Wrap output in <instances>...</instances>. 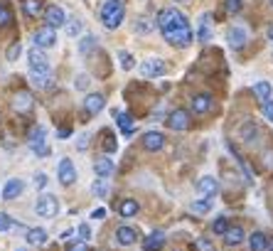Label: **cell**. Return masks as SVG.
I'll list each match as a JSON object with an SVG mask.
<instances>
[{"label": "cell", "mask_w": 273, "mask_h": 251, "mask_svg": "<svg viewBox=\"0 0 273 251\" xmlns=\"http://www.w3.org/2000/svg\"><path fill=\"white\" fill-rule=\"evenodd\" d=\"M194 249H197V251H216L214 244H212L209 239H197V241H194Z\"/></svg>", "instance_id": "obj_42"}, {"label": "cell", "mask_w": 273, "mask_h": 251, "mask_svg": "<svg viewBox=\"0 0 273 251\" xmlns=\"http://www.w3.org/2000/svg\"><path fill=\"white\" fill-rule=\"evenodd\" d=\"M25 239H27L30 246H42V244H47V231L40 227L27 229V237H25Z\"/></svg>", "instance_id": "obj_21"}, {"label": "cell", "mask_w": 273, "mask_h": 251, "mask_svg": "<svg viewBox=\"0 0 273 251\" xmlns=\"http://www.w3.org/2000/svg\"><path fill=\"white\" fill-rule=\"evenodd\" d=\"M241 10V0H227V12L229 15H236Z\"/></svg>", "instance_id": "obj_46"}, {"label": "cell", "mask_w": 273, "mask_h": 251, "mask_svg": "<svg viewBox=\"0 0 273 251\" xmlns=\"http://www.w3.org/2000/svg\"><path fill=\"white\" fill-rule=\"evenodd\" d=\"M64 27H67L69 37H77V34L81 32V23H79V20H67V23H64Z\"/></svg>", "instance_id": "obj_40"}, {"label": "cell", "mask_w": 273, "mask_h": 251, "mask_svg": "<svg viewBox=\"0 0 273 251\" xmlns=\"http://www.w3.org/2000/svg\"><path fill=\"white\" fill-rule=\"evenodd\" d=\"M249 249L251 251H266L268 249V237L263 231H253L249 237Z\"/></svg>", "instance_id": "obj_20"}, {"label": "cell", "mask_w": 273, "mask_h": 251, "mask_svg": "<svg viewBox=\"0 0 273 251\" xmlns=\"http://www.w3.org/2000/svg\"><path fill=\"white\" fill-rule=\"evenodd\" d=\"M27 64H30V71H34V74H49V62L40 47H32L27 52Z\"/></svg>", "instance_id": "obj_3"}, {"label": "cell", "mask_w": 273, "mask_h": 251, "mask_svg": "<svg viewBox=\"0 0 273 251\" xmlns=\"http://www.w3.org/2000/svg\"><path fill=\"white\" fill-rule=\"evenodd\" d=\"M268 251H273V237H268Z\"/></svg>", "instance_id": "obj_55"}, {"label": "cell", "mask_w": 273, "mask_h": 251, "mask_svg": "<svg viewBox=\"0 0 273 251\" xmlns=\"http://www.w3.org/2000/svg\"><path fill=\"white\" fill-rule=\"evenodd\" d=\"M30 79H32V84L37 89H47L52 84V71L49 74H34V71H30Z\"/></svg>", "instance_id": "obj_32"}, {"label": "cell", "mask_w": 273, "mask_h": 251, "mask_svg": "<svg viewBox=\"0 0 273 251\" xmlns=\"http://www.w3.org/2000/svg\"><path fill=\"white\" fill-rule=\"evenodd\" d=\"M241 241H244V229L241 227H229L227 234H224V244H227V246H239Z\"/></svg>", "instance_id": "obj_22"}, {"label": "cell", "mask_w": 273, "mask_h": 251, "mask_svg": "<svg viewBox=\"0 0 273 251\" xmlns=\"http://www.w3.org/2000/svg\"><path fill=\"white\" fill-rule=\"evenodd\" d=\"M227 229H229L227 217H216L214 222H212V231H214L216 237H224V234H227Z\"/></svg>", "instance_id": "obj_35"}, {"label": "cell", "mask_w": 273, "mask_h": 251, "mask_svg": "<svg viewBox=\"0 0 273 251\" xmlns=\"http://www.w3.org/2000/svg\"><path fill=\"white\" fill-rule=\"evenodd\" d=\"M162 146H165V136L158 133V131H148V133L143 136V148L145 150H153V153H155V150H160Z\"/></svg>", "instance_id": "obj_12"}, {"label": "cell", "mask_w": 273, "mask_h": 251, "mask_svg": "<svg viewBox=\"0 0 273 251\" xmlns=\"http://www.w3.org/2000/svg\"><path fill=\"white\" fill-rule=\"evenodd\" d=\"M271 5H273V0H271Z\"/></svg>", "instance_id": "obj_58"}, {"label": "cell", "mask_w": 273, "mask_h": 251, "mask_svg": "<svg viewBox=\"0 0 273 251\" xmlns=\"http://www.w3.org/2000/svg\"><path fill=\"white\" fill-rule=\"evenodd\" d=\"M32 150H34V155H37V158H47V155H49V146H47V140L32 146Z\"/></svg>", "instance_id": "obj_41"}, {"label": "cell", "mask_w": 273, "mask_h": 251, "mask_svg": "<svg viewBox=\"0 0 273 251\" xmlns=\"http://www.w3.org/2000/svg\"><path fill=\"white\" fill-rule=\"evenodd\" d=\"M155 20H150V17H138L136 23H133V32L136 34H148L155 30Z\"/></svg>", "instance_id": "obj_23"}, {"label": "cell", "mask_w": 273, "mask_h": 251, "mask_svg": "<svg viewBox=\"0 0 273 251\" xmlns=\"http://www.w3.org/2000/svg\"><path fill=\"white\" fill-rule=\"evenodd\" d=\"M227 37H229V45L234 47V49H241V47L246 45V40H249V32H246L244 27L236 25V27H231V30H229Z\"/></svg>", "instance_id": "obj_14"}, {"label": "cell", "mask_w": 273, "mask_h": 251, "mask_svg": "<svg viewBox=\"0 0 273 251\" xmlns=\"http://www.w3.org/2000/svg\"><path fill=\"white\" fill-rule=\"evenodd\" d=\"M8 229H12V219L8 214H0V231H8Z\"/></svg>", "instance_id": "obj_47"}, {"label": "cell", "mask_w": 273, "mask_h": 251, "mask_svg": "<svg viewBox=\"0 0 273 251\" xmlns=\"http://www.w3.org/2000/svg\"><path fill=\"white\" fill-rule=\"evenodd\" d=\"M116 123H118V128L123 131L125 136H131L133 131H136V126H133V118L128 114H118V118H116Z\"/></svg>", "instance_id": "obj_31"}, {"label": "cell", "mask_w": 273, "mask_h": 251, "mask_svg": "<svg viewBox=\"0 0 273 251\" xmlns=\"http://www.w3.org/2000/svg\"><path fill=\"white\" fill-rule=\"evenodd\" d=\"M268 40H271V42H273V25H271V27H268Z\"/></svg>", "instance_id": "obj_54"}, {"label": "cell", "mask_w": 273, "mask_h": 251, "mask_svg": "<svg viewBox=\"0 0 273 251\" xmlns=\"http://www.w3.org/2000/svg\"><path fill=\"white\" fill-rule=\"evenodd\" d=\"M32 40H34V47H40V49H49V47L57 45V32H54V27H52V25H45V27H40V30L32 34Z\"/></svg>", "instance_id": "obj_5"}, {"label": "cell", "mask_w": 273, "mask_h": 251, "mask_svg": "<svg viewBox=\"0 0 273 251\" xmlns=\"http://www.w3.org/2000/svg\"><path fill=\"white\" fill-rule=\"evenodd\" d=\"M94 47H96V37H94V34H86V37H81L79 40V52L81 55H89Z\"/></svg>", "instance_id": "obj_33"}, {"label": "cell", "mask_w": 273, "mask_h": 251, "mask_svg": "<svg viewBox=\"0 0 273 251\" xmlns=\"http://www.w3.org/2000/svg\"><path fill=\"white\" fill-rule=\"evenodd\" d=\"M77 148H79V150H86V148H89V136H86V133H84V136L77 140Z\"/></svg>", "instance_id": "obj_50"}, {"label": "cell", "mask_w": 273, "mask_h": 251, "mask_svg": "<svg viewBox=\"0 0 273 251\" xmlns=\"http://www.w3.org/2000/svg\"><path fill=\"white\" fill-rule=\"evenodd\" d=\"M77 231H79V239L81 241H89L91 239V227H89V224H79V229H77Z\"/></svg>", "instance_id": "obj_45"}, {"label": "cell", "mask_w": 273, "mask_h": 251, "mask_svg": "<svg viewBox=\"0 0 273 251\" xmlns=\"http://www.w3.org/2000/svg\"><path fill=\"white\" fill-rule=\"evenodd\" d=\"M89 84H91V79L86 77V74H79V77H77V81H74V86H77V89H81V92H84V89H89Z\"/></svg>", "instance_id": "obj_43"}, {"label": "cell", "mask_w": 273, "mask_h": 251, "mask_svg": "<svg viewBox=\"0 0 273 251\" xmlns=\"http://www.w3.org/2000/svg\"><path fill=\"white\" fill-rule=\"evenodd\" d=\"M108 180L106 177H96L94 180V185H91V192H94V197H108Z\"/></svg>", "instance_id": "obj_27"}, {"label": "cell", "mask_w": 273, "mask_h": 251, "mask_svg": "<svg viewBox=\"0 0 273 251\" xmlns=\"http://www.w3.org/2000/svg\"><path fill=\"white\" fill-rule=\"evenodd\" d=\"M20 49H23V47H20V42H15V45L8 49V62H15V59L20 57Z\"/></svg>", "instance_id": "obj_44"}, {"label": "cell", "mask_w": 273, "mask_h": 251, "mask_svg": "<svg viewBox=\"0 0 273 251\" xmlns=\"http://www.w3.org/2000/svg\"><path fill=\"white\" fill-rule=\"evenodd\" d=\"M138 239V231L133 227H118L116 229V241L121 244V246H133Z\"/></svg>", "instance_id": "obj_13"}, {"label": "cell", "mask_w": 273, "mask_h": 251, "mask_svg": "<svg viewBox=\"0 0 273 251\" xmlns=\"http://www.w3.org/2000/svg\"><path fill=\"white\" fill-rule=\"evenodd\" d=\"M212 109V96L209 94H197L192 96V114H207Z\"/></svg>", "instance_id": "obj_18"}, {"label": "cell", "mask_w": 273, "mask_h": 251, "mask_svg": "<svg viewBox=\"0 0 273 251\" xmlns=\"http://www.w3.org/2000/svg\"><path fill=\"white\" fill-rule=\"evenodd\" d=\"M125 17V5L123 0H106L101 5V23L106 30H116V27H121Z\"/></svg>", "instance_id": "obj_2"}, {"label": "cell", "mask_w": 273, "mask_h": 251, "mask_svg": "<svg viewBox=\"0 0 273 251\" xmlns=\"http://www.w3.org/2000/svg\"><path fill=\"white\" fill-rule=\"evenodd\" d=\"M261 109H263V116H266V118H268V121L273 123V103L271 101H263Z\"/></svg>", "instance_id": "obj_48"}, {"label": "cell", "mask_w": 273, "mask_h": 251, "mask_svg": "<svg viewBox=\"0 0 273 251\" xmlns=\"http://www.w3.org/2000/svg\"><path fill=\"white\" fill-rule=\"evenodd\" d=\"M209 207H212V197H205V200H199V202H192L190 209H192L194 214H205V212H209Z\"/></svg>", "instance_id": "obj_34"}, {"label": "cell", "mask_w": 273, "mask_h": 251, "mask_svg": "<svg viewBox=\"0 0 273 251\" xmlns=\"http://www.w3.org/2000/svg\"><path fill=\"white\" fill-rule=\"evenodd\" d=\"M69 136H71V128H62V131H59V138H62V140H67Z\"/></svg>", "instance_id": "obj_53"}, {"label": "cell", "mask_w": 273, "mask_h": 251, "mask_svg": "<svg viewBox=\"0 0 273 251\" xmlns=\"http://www.w3.org/2000/svg\"><path fill=\"white\" fill-rule=\"evenodd\" d=\"M12 23V10L8 5H0V27H8Z\"/></svg>", "instance_id": "obj_39"}, {"label": "cell", "mask_w": 273, "mask_h": 251, "mask_svg": "<svg viewBox=\"0 0 273 251\" xmlns=\"http://www.w3.org/2000/svg\"><path fill=\"white\" fill-rule=\"evenodd\" d=\"M25 190V183L23 180H8L5 187H3V200H15V197H20Z\"/></svg>", "instance_id": "obj_16"}, {"label": "cell", "mask_w": 273, "mask_h": 251, "mask_svg": "<svg viewBox=\"0 0 273 251\" xmlns=\"http://www.w3.org/2000/svg\"><path fill=\"white\" fill-rule=\"evenodd\" d=\"M17 251H25V249H17Z\"/></svg>", "instance_id": "obj_57"}, {"label": "cell", "mask_w": 273, "mask_h": 251, "mask_svg": "<svg viewBox=\"0 0 273 251\" xmlns=\"http://www.w3.org/2000/svg\"><path fill=\"white\" fill-rule=\"evenodd\" d=\"M165 246V234L162 231H153L150 237H145V241H143V249L145 251H160Z\"/></svg>", "instance_id": "obj_19"}, {"label": "cell", "mask_w": 273, "mask_h": 251, "mask_svg": "<svg viewBox=\"0 0 273 251\" xmlns=\"http://www.w3.org/2000/svg\"><path fill=\"white\" fill-rule=\"evenodd\" d=\"M34 212L40 214V217H57L59 212V202L54 194H42L40 200H37V205H34Z\"/></svg>", "instance_id": "obj_4"}, {"label": "cell", "mask_w": 273, "mask_h": 251, "mask_svg": "<svg viewBox=\"0 0 273 251\" xmlns=\"http://www.w3.org/2000/svg\"><path fill=\"white\" fill-rule=\"evenodd\" d=\"M177 3H190V0H177Z\"/></svg>", "instance_id": "obj_56"}, {"label": "cell", "mask_w": 273, "mask_h": 251, "mask_svg": "<svg viewBox=\"0 0 273 251\" xmlns=\"http://www.w3.org/2000/svg\"><path fill=\"white\" fill-rule=\"evenodd\" d=\"M168 71V64L162 62L160 57H150L145 59L143 64H140V74L145 77V79H155V77H162Z\"/></svg>", "instance_id": "obj_6"}, {"label": "cell", "mask_w": 273, "mask_h": 251, "mask_svg": "<svg viewBox=\"0 0 273 251\" xmlns=\"http://www.w3.org/2000/svg\"><path fill=\"white\" fill-rule=\"evenodd\" d=\"M91 217H94V219H103V217H106V209H103V207L94 209V212H91Z\"/></svg>", "instance_id": "obj_52"}, {"label": "cell", "mask_w": 273, "mask_h": 251, "mask_svg": "<svg viewBox=\"0 0 273 251\" xmlns=\"http://www.w3.org/2000/svg\"><path fill=\"white\" fill-rule=\"evenodd\" d=\"M34 185H37V187H45V185H47V175H45V172H40V175L34 177Z\"/></svg>", "instance_id": "obj_51"}, {"label": "cell", "mask_w": 273, "mask_h": 251, "mask_svg": "<svg viewBox=\"0 0 273 251\" xmlns=\"http://www.w3.org/2000/svg\"><path fill=\"white\" fill-rule=\"evenodd\" d=\"M259 136V128L253 126V121H246V123L241 126V138H244V143H253Z\"/></svg>", "instance_id": "obj_30"}, {"label": "cell", "mask_w": 273, "mask_h": 251, "mask_svg": "<svg viewBox=\"0 0 273 251\" xmlns=\"http://www.w3.org/2000/svg\"><path fill=\"white\" fill-rule=\"evenodd\" d=\"M23 10L27 17H37L42 12V0H23Z\"/></svg>", "instance_id": "obj_29"}, {"label": "cell", "mask_w": 273, "mask_h": 251, "mask_svg": "<svg viewBox=\"0 0 273 251\" xmlns=\"http://www.w3.org/2000/svg\"><path fill=\"white\" fill-rule=\"evenodd\" d=\"M194 37L197 40H202V42H207L209 37H212V32H209V15H202V20H199V27H197V32H194Z\"/></svg>", "instance_id": "obj_28"}, {"label": "cell", "mask_w": 273, "mask_h": 251, "mask_svg": "<svg viewBox=\"0 0 273 251\" xmlns=\"http://www.w3.org/2000/svg\"><path fill=\"white\" fill-rule=\"evenodd\" d=\"M103 106H106L103 94H89V96L84 99V111L89 116H96L99 111H103Z\"/></svg>", "instance_id": "obj_9"}, {"label": "cell", "mask_w": 273, "mask_h": 251, "mask_svg": "<svg viewBox=\"0 0 273 251\" xmlns=\"http://www.w3.org/2000/svg\"><path fill=\"white\" fill-rule=\"evenodd\" d=\"M197 190L205 194V197H214V194L219 192V183H216L214 177L205 175V177H199V180H197Z\"/></svg>", "instance_id": "obj_15"}, {"label": "cell", "mask_w": 273, "mask_h": 251, "mask_svg": "<svg viewBox=\"0 0 273 251\" xmlns=\"http://www.w3.org/2000/svg\"><path fill=\"white\" fill-rule=\"evenodd\" d=\"M116 148H118V143L114 140V133L103 131V150H106V153H114Z\"/></svg>", "instance_id": "obj_38"}, {"label": "cell", "mask_w": 273, "mask_h": 251, "mask_svg": "<svg viewBox=\"0 0 273 251\" xmlns=\"http://www.w3.org/2000/svg\"><path fill=\"white\" fill-rule=\"evenodd\" d=\"M94 172H96V177H111V172H114V160L111 158H96L94 160Z\"/></svg>", "instance_id": "obj_17"}, {"label": "cell", "mask_w": 273, "mask_h": 251, "mask_svg": "<svg viewBox=\"0 0 273 251\" xmlns=\"http://www.w3.org/2000/svg\"><path fill=\"white\" fill-rule=\"evenodd\" d=\"M253 94L261 99V103L263 101H271V94H273V89H271V84L268 81H259V84H253Z\"/></svg>", "instance_id": "obj_26"}, {"label": "cell", "mask_w": 273, "mask_h": 251, "mask_svg": "<svg viewBox=\"0 0 273 251\" xmlns=\"http://www.w3.org/2000/svg\"><path fill=\"white\" fill-rule=\"evenodd\" d=\"M27 140H30V148L37 146V143H42V140H47V128L45 126H32V131L27 133Z\"/></svg>", "instance_id": "obj_25"}, {"label": "cell", "mask_w": 273, "mask_h": 251, "mask_svg": "<svg viewBox=\"0 0 273 251\" xmlns=\"http://www.w3.org/2000/svg\"><path fill=\"white\" fill-rule=\"evenodd\" d=\"M67 251H89V246H86V241H77V244H69Z\"/></svg>", "instance_id": "obj_49"}, {"label": "cell", "mask_w": 273, "mask_h": 251, "mask_svg": "<svg viewBox=\"0 0 273 251\" xmlns=\"http://www.w3.org/2000/svg\"><path fill=\"white\" fill-rule=\"evenodd\" d=\"M118 64H121V69H123V71H131V69L136 67L133 55H131V52H121V55H118Z\"/></svg>", "instance_id": "obj_36"}, {"label": "cell", "mask_w": 273, "mask_h": 251, "mask_svg": "<svg viewBox=\"0 0 273 251\" xmlns=\"http://www.w3.org/2000/svg\"><path fill=\"white\" fill-rule=\"evenodd\" d=\"M138 209H140V207H138V202H136V200H123V202L118 205V214L128 219V217H136V214H138Z\"/></svg>", "instance_id": "obj_24"}, {"label": "cell", "mask_w": 273, "mask_h": 251, "mask_svg": "<svg viewBox=\"0 0 273 251\" xmlns=\"http://www.w3.org/2000/svg\"><path fill=\"white\" fill-rule=\"evenodd\" d=\"M190 126H192L190 111H185V109L170 111V116H168V128H172V131H190Z\"/></svg>", "instance_id": "obj_7"}, {"label": "cell", "mask_w": 273, "mask_h": 251, "mask_svg": "<svg viewBox=\"0 0 273 251\" xmlns=\"http://www.w3.org/2000/svg\"><path fill=\"white\" fill-rule=\"evenodd\" d=\"M234 155H236V160H239V165H241V170H244V175H246V180H249V183H253V170H251L249 160L244 158V155H239V153H234Z\"/></svg>", "instance_id": "obj_37"}, {"label": "cell", "mask_w": 273, "mask_h": 251, "mask_svg": "<svg viewBox=\"0 0 273 251\" xmlns=\"http://www.w3.org/2000/svg\"><path fill=\"white\" fill-rule=\"evenodd\" d=\"M32 103H34V99L30 92H17L15 99H12V109H15L17 114H27V111L32 109Z\"/></svg>", "instance_id": "obj_10"}, {"label": "cell", "mask_w": 273, "mask_h": 251, "mask_svg": "<svg viewBox=\"0 0 273 251\" xmlns=\"http://www.w3.org/2000/svg\"><path fill=\"white\" fill-rule=\"evenodd\" d=\"M45 20H47V25H52V27H62V25L67 23V15H64V10H62L59 5H49L45 10Z\"/></svg>", "instance_id": "obj_11"}, {"label": "cell", "mask_w": 273, "mask_h": 251, "mask_svg": "<svg viewBox=\"0 0 273 251\" xmlns=\"http://www.w3.org/2000/svg\"><path fill=\"white\" fill-rule=\"evenodd\" d=\"M158 27L162 30V37L168 40V45L172 47H190L194 40V32L190 23H187V17L182 15L177 8H162L158 12Z\"/></svg>", "instance_id": "obj_1"}, {"label": "cell", "mask_w": 273, "mask_h": 251, "mask_svg": "<svg viewBox=\"0 0 273 251\" xmlns=\"http://www.w3.org/2000/svg\"><path fill=\"white\" fill-rule=\"evenodd\" d=\"M57 177H59V183L64 185V187H69V185H74V183H77V168H74V163H71L69 158L59 160Z\"/></svg>", "instance_id": "obj_8"}]
</instances>
